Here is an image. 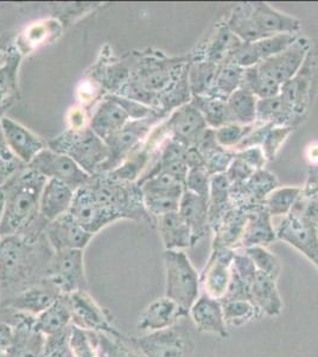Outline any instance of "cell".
Listing matches in <instances>:
<instances>
[{
  "instance_id": "cell-1",
  "label": "cell",
  "mask_w": 318,
  "mask_h": 357,
  "mask_svg": "<svg viewBox=\"0 0 318 357\" xmlns=\"http://www.w3.org/2000/svg\"><path fill=\"white\" fill-rule=\"evenodd\" d=\"M45 178L30 171L17 175L5 187L4 210L0 220V236H13L33 220L40 207Z\"/></svg>"
},
{
  "instance_id": "cell-2",
  "label": "cell",
  "mask_w": 318,
  "mask_h": 357,
  "mask_svg": "<svg viewBox=\"0 0 318 357\" xmlns=\"http://www.w3.org/2000/svg\"><path fill=\"white\" fill-rule=\"evenodd\" d=\"M50 149L67 155L89 175L101 171L109 158V149L100 137L90 129L70 131L50 143Z\"/></svg>"
},
{
  "instance_id": "cell-3",
  "label": "cell",
  "mask_w": 318,
  "mask_h": 357,
  "mask_svg": "<svg viewBox=\"0 0 318 357\" xmlns=\"http://www.w3.org/2000/svg\"><path fill=\"white\" fill-rule=\"evenodd\" d=\"M198 272L195 271L188 256L180 250L166 252V296L177 303L182 309L189 312L193 303L198 301Z\"/></svg>"
},
{
  "instance_id": "cell-4",
  "label": "cell",
  "mask_w": 318,
  "mask_h": 357,
  "mask_svg": "<svg viewBox=\"0 0 318 357\" xmlns=\"http://www.w3.org/2000/svg\"><path fill=\"white\" fill-rule=\"evenodd\" d=\"M150 110L139 102L124 97H109L102 102L90 121V130L104 142L117 134L127 123L129 118L144 119Z\"/></svg>"
},
{
  "instance_id": "cell-5",
  "label": "cell",
  "mask_w": 318,
  "mask_h": 357,
  "mask_svg": "<svg viewBox=\"0 0 318 357\" xmlns=\"http://www.w3.org/2000/svg\"><path fill=\"white\" fill-rule=\"evenodd\" d=\"M30 165V169L50 180L63 183L77 192L88 183L90 175L86 173L73 158L57 151L43 149L36 155Z\"/></svg>"
},
{
  "instance_id": "cell-6",
  "label": "cell",
  "mask_w": 318,
  "mask_h": 357,
  "mask_svg": "<svg viewBox=\"0 0 318 357\" xmlns=\"http://www.w3.org/2000/svg\"><path fill=\"white\" fill-rule=\"evenodd\" d=\"M133 343L145 357H186L193 350L190 333L177 325L136 338Z\"/></svg>"
},
{
  "instance_id": "cell-7",
  "label": "cell",
  "mask_w": 318,
  "mask_h": 357,
  "mask_svg": "<svg viewBox=\"0 0 318 357\" xmlns=\"http://www.w3.org/2000/svg\"><path fill=\"white\" fill-rule=\"evenodd\" d=\"M50 279L62 296L87 291L84 250L68 249L55 252L50 267Z\"/></svg>"
},
{
  "instance_id": "cell-8",
  "label": "cell",
  "mask_w": 318,
  "mask_h": 357,
  "mask_svg": "<svg viewBox=\"0 0 318 357\" xmlns=\"http://www.w3.org/2000/svg\"><path fill=\"white\" fill-rule=\"evenodd\" d=\"M276 236L302 252L318 269V231L314 220L290 212L279 225Z\"/></svg>"
},
{
  "instance_id": "cell-9",
  "label": "cell",
  "mask_w": 318,
  "mask_h": 357,
  "mask_svg": "<svg viewBox=\"0 0 318 357\" xmlns=\"http://www.w3.org/2000/svg\"><path fill=\"white\" fill-rule=\"evenodd\" d=\"M310 42L306 38H297L289 48L282 53L266 59L257 65L259 70L265 74L279 85H285L286 82L294 79L299 69L302 68L306 55L309 54Z\"/></svg>"
},
{
  "instance_id": "cell-10",
  "label": "cell",
  "mask_w": 318,
  "mask_h": 357,
  "mask_svg": "<svg viewBox=\"0 0 318 357\" xmlns=\"http://www.w3.org/2000/svg\"><path fill=\"white\" fill-rule=\"evenodd\" d=\"M68 213L79 225L84 227L86 231L90 232L92 235L113 220H118L112 212L109 211L97 202L93 192L89 190L87 185L75 192L73 203Z\"/></svg>"
},
{
  "instance_id": "cell-11",
  "label": "cell",
  "mask_w": 318,
  "mask_h": 357,
  "mask_svg": "<svg viewBox=\"0 0 318 357\" xmlns=\"http://www.w3.org/2000/svg\"><path fill=\"white\" fill-rule=\"evenodd\" d=\"M67 296L73 318L80 319L82 328L94 330L97 333H109L113 337H119L117 330L111 326L109 317L101 309L87 291L72 293Z\"/></svg>"
},
{
  "instance_id": "cell-12",
  "label": "cell",
  "mask_w": 318,
  "mask_h": 357,
  "mask_svg": "<svg viewBox=\"0 0 318 357\" xmlns=\"http://www.w3.org/2000/svg\"><path fill=\"white\" fill-rule=\"evenodd\" d=\"M173 131V139L186 148L196 146L198 139L207 130V123L201 112L193 102L181 106L168 123Z\"/></svg>"
},
{
  "instance_id": "cell-13",
  "label": "cell",
  "mask_w": 318,
  "mask_h": 357,
  "mask_svg": "<svg viewBox=\"0 0 318 357\" xmlns=\"http://www.w3.org/2000/svg\"><path fill=\"white\" fill-rule=\"evenodd\" d=\"M47 235L56 252L68 249L84 250L93 237L90 232L86 231L84 227L79 225L69 213L61 215L49 224Z\"/></svg>"
},
{
  "instance_id": "cell-14",
  "label": "cell",
  "mask_w": 318,
  "mask_h": 357,
  "mask_svg": "<svg viewBox=\"0 0 318 357\" xmlns=\"http://www.w3.org/2000/svg\"><path fill=\"white\" fill-rule=\"evenodd\" d=\"M188 314L186 310L166 296L158 298L146 306L138 318L137 328L143 331H159L176 325Z\"/></svg>"
},
{
  "instance_id": "cell-15",
  "label": "cell",
  "mask_w": 318,
  "mask_h": 357,
  "mask_svg": "<svg viewBox=\"0 0 318 357\" xmlns=\"http://www.w3.org/2000/svg\"><path fill=\"white\" fill-rule=\"evenodd\" d=\"M149 128L150 123L149 121H146V118L134 119L107 139L105 143L109 146V158L101 168V171H109L116 168L118 163L120 162L121 158H125V155L129 154L131 149L137 146L141 138L145 136Z\"/></svg>"
},
{
  "instance_id": "cell-16",
  "label": "cell",
  "mask_w": 318,
  "mask_h": 357,
  "mask_svg": "<svg viewBox=\"0 0 318 357\" xmlns=\"http://www.w3.org/2000/svg\"><path fill=\"white\" fill-rule=\"evenodd\" d=\"M233 252L228 248L215 249L209 266L203 275L207 296L221 301L227 293L230 281V267L233 262Z\"/></svg>"
},
{
  "instance_id": "cell-17",
  "label": "cell",
  "mask_w": 318,
  "mask_h": 357,
  "mask_svg": "<svg viewBox=\"0 0 318 357\" xmlns=\"http://www.w3.org/2000/svg\"><path fill=\"white\" fill-rule=\"evenodd\" d=\"M252 17L264 38L282 33H297L301 30V22L279 13L266 3H252Z\"/></svg>"
},
{
  "instance_id": "cell-18",
  "label": "cell",
  "mask_w": 318,
  "mask_h": 357,
  "mask_svg": "<svg viewBox=\"0 0 318 357\" xmlns=\"http://www.w3.org/2000/svg\"><path fill=\"white\" fill-rule=\"evenodd\" d=\"M177 62L157 61V60H146L141 62L136 69L133 84L141 86V89L159 94L171 87L173 73L177 67Z\"/></svg>"
},
{
  "instance_id": "cell-19",
  "label": "cell",
  "mask_w": 318,
  "mask_h": 357,
  "mask_svg": "<svg viewBox=\"0 0 318 357\" xmlns=\"http://www.w3.org/2000/svg\"><path fill=\"white\" fill-rule=\"evenodd\" d=\"M1 129L6 144L24 162H31L36 155L45 149L40 138L10 118L1 119Z\"/></svg>"
},
{
  "instance_id": "cell-20",
  "label": "cell",
  "mask_w": 318,
  "mask_h": 357,
  "mask_svg": "<svg viewBox=\"0 0 318 357\" xmlns=\"http://www.w3.org/2000/svg\"><path fill=\"white\" fill-rule=\"evenodd\" d=\"M190 312L198 331L215 333L222 338L228 336L221 301L205 294L193 303Z\"/></svg>"
},
{
  "instance_id": "cell-21",
  "label": "cell",
  "mask_w": 318,
  "mask_h": 357,
  "mask_svg": "<svg viewBox=\"0 0 318 357\" xmlns=\"http://www.w3.org/2000/svg\"><path fill=\"white\" fill-rule=\"evenodd\" d=\"M75 191L57 180H49L40 195V212L50 223L68 213Z\"/></svg>"
},
{
  "instance_id": "cell-22",
  "label": "cell",
  "mask_w": 318,
  "mask_h": 357,
  "mask_svg": "<svg viewBox=\"0 0 318 357\" xmlns=\"http://www.w3.org/2000/svg\"><path fill=\"white\" fill-rule=\"evenodd\" d=\"M209 202L203 199L193 192L184 190L180 202L178 213L186 220L191 230L193 245L198 243L206 235L207 227L209 224Z\"/></svg>"
},
{
  "instance_id": "cell-23",
  "label": "cell",
  "mask_w": 318,
  "mask_h": 357,
  "mask_svg": "<svg viewBox=\"0 0 318 357\" xmlns=\"http://www.w3.org/2000/svg\"><path fill=\"white\" fill-rule=\"evenodd\" d=\"M257 274V268L248 256L234 255L230 267V281L228 289L221 301L242 299L251 301V289L254 278Z\"/></svg>"
},
{
  "instance_id": "cell-24",
  "label": "cell",
  "mask_w": 318,
  "mask_h": 357,
  "mask_svg": "<svg viewBox=\"0 0 318 357\" xmlns=\"http://www.w3.org/2000/svg\"><path fill=\"white\" fill-rule=\"evenodd\" d=\"M158 229L166 250H180L193 245L191 230L178 212L158 217Z\"/></svg>"
},
{
  "instance_id": "cell-25",
  "label": "cell",
  "mask_w": 318,
  "mask_h": 357,
  "mask_svg": "<svg viewBox=\"0 0 318 357\" xmlns=\"http://www.w3.org/2000/svg\"><path fill=\"white\" fill-rule=\"evenodd\" d=\"M251 301L269 316H279L283 310L282 298L277 289V280L257 271L251 289Z\"/></svg>"
},
{
  "instance_id": "cell-26",
  "label": "cell",
  "mask_w": 318,
  "mask_h": 357,
  "mask_svg": "<svg viewBox=\"0 0 318 357\" xmlns=\"http://www.w3.org/2000/svg\"><path fill=\"white\" fill-rule=\"evenodd\" d=\"M72 319L73 313L67 296L61 294L51 306L38 314L35 321V329L45 337L53 336L69 328Z\"/></svg>"
},
{
  "instance_id": "cell-27",
  "label": "cell",
  "mask_w": 318,
  "mask_h": 357,
  "mask_svg": "<svg viewBox=\"0 0 318 357\" xmlns=\"http://www.w3.org/2000/svg\"><path fill=\"white\" fill-rule=\"evenodd\" d=\"M276 238L271 215L266 208H258L247 215L245 231L242 235L241 243L244 247L266 245Z\"/></svg>"
},
{
  "instance_id": "cell-28",
  "label": "cell",
  "mask_w": 318,
  "mask_h": 357,
  "mask_svg": "<svg viewBox=\"0 0 318 357\" xmlns=\"http://www.w3.org/2000/svg\"><path fill=\"white\" fill-rule=\"evenodd\" d=\"M43 333L35 329L33 325L23 323L16 330L13 343L8 348V357H42L45 338Z\"/></svg>"
},
{
  "instance_id": "cell-29",
  "label": "cell",
  "mask_w": 318,
  "mask_h": 357,
  "mask_svg": "<svg viewBox=\"0 0 318 357\" xmlns=\"http://www.w3.org/2000/svg\"><path fill=\"white\" fill-rule=\"evenodd\" d=\"M244 69L232 62H225L218 66V73L215 75L213 85L210 87L208 97L216 98L223 102L240 89Z\"/></svg>"
},
{
  "instance_id": "cell-30",
  "label": "cell",
  "mask_w": 318,
  "mask_h": 357,
  "mask_svg": "<svg viewBox=\"0 0 318 357\" xmlns=\"http://www.w3.org/2000/svg\"><path fill=\"white\" fill-rule=\"evenodd\" d=\"M227 28L245 43L259 41L264 38L255 22L253 21L252 4L250 3L239 4L234 8L232 16L227 22Z\"/></svg>"
},
{
  "instance_id": "cell-31",
  "label": "cell",
  "mask_w": 318,
  "mask_h": 357,
  "mask_svg": "<svg viewBox=\"0 0 318 357\" xmlns=\"http://www.w3.org/2000/svg\"><path fill=\"white\" fill-rule=\"evenodd\" d=\"M242 43L244 42L239 37L235 36L230 29L227 28V25L221 26L207 48L206 61L218 66L228 62L234 52Z\"/></svg>"
},
{
  "instance_id": "cell-32",
  "label": "cell",
  "mask_w": 318,
  "mask_h": 357,
  "mask_svg": "<svg viewBox=\"0 0 318 357\" xmlns=\"http://www.w3.org/2000/svg\"><path fill=\"white\" fill-rule=\"evenodd\" d=\"M57 298L58 296H55L51 291L37 286L17 294L16 298L10 303V306L23 312L38 316L48 309L49 306H51Z\"/></svg>"
},
{
  "instance_id": "cell-33",
  "label": "cell",
  "mask_w": 318,
  "mask_h": 357,
  "mask_svg": "<svg viewBox=\"0 0 318 357\" xmlns=\"http://www.w3.org/2000/svg\"><path fill=\"white\" fill-rule=\"evenodd\" d=\"M240 89L250 92L254 97L269 99L279 96L282 86L274 82L273 79L262 73L257 66H253L244 69Z\"/></svg>"
},
{
  "instance_id": "cell-34",
  "label": "cell",
  "mask_w": 318,
  "mask_h": 357,
  "mask_svg": "<svg viewBox=\"0 0 318 357\" xmlns=\"http://www.w3.org/2000/svg\"><path fill=\"white\" fill-rule=\"evenodd\" d=\"M225 102L234 124L248 126L257 119L258 100L257 97L245 89H237Z\"/></svg>"
},
{
  "instance_id": "cell-35",
  "label": "cell",
  "mask_w": 318,
  "mask_h": 357,
  "mask_svg": "<svg viewBox=\"0 0 318 357\" xmlns=\"http://www.w3.org/2000/svg\"><path fill=\"white\" fill-rule=\"evenodd\" d=\"M69 348L73 357H99V335L94 330L72 324L69 326Z\"/></svg>"
},
{
  "instance_id": "cell-36",
  "label": "cell",
  "mask_w": 318,
  "mask_h": 357,
  "mask_svg": "<svg viewBox=\"0 0 318 357\" xmlns=\"http://www.w3.org/2000/svg\"><path fill=\"white\" fill-rule=\"evenodd\" d=\"M221 301L225 325L242 326L250 321H258L264 314L262 310L251 301L232 299V301Z\"/></svg>"
},
{
  "instance_id": "cell-37",
  "label": "cell",
  "mask_w": 318,
  "mask_h": 357,
  "mask_svg": "<svg viewBox=\"0 0 318 357\" xmlns=\"http://www.w3.org/2000/svg\"><path fill=\"white\" fill-rule=\"evenodd\" d=\"M247 223V215L244 212H228L222 220L220 227L216 229L218 236L215 238V249L234 247L240 238H242Z\"/></svg>"
},
{
  "instance_id": "cell-38",
  "label": "cell",
  "mask_w": 318,
  "mask_h": 357,
  "mask_svg": "<svg viewBox=\"0 0 318 357\" xmlns=\"http://www.w3.org/2000/svg\"><path fill=\"white\" fill-rule=\"evenodd\" d=\"M193 104L201 112L207 124H209L214 129H218L227 124H233L227 102L223 100L208 96H195Z\"/></svg>"
},
{
  "instance_id": "cell-39",
  "label": "cell",
  "mask_w": 318,
  "mask_h": 357,
  "mask_svg": "<svg viewBox=\"0 0 318 357\" xmlns=\"http://www.w3.org/2000/svg\"><path fill=\"white\" fill-rule=\"evenodd\" d=\"M294 107L282 94L269 99H259L257 104V118L271 124H284L294 114Z\"/></svg>"
},
{
  "instance_id": "cell-40",
  "label": "cell",
  "mask_w": 318,
  "mask_h": 357,
  "mask_svg": "<svg viewBox=\"0 0 318 357\" xmlns=\"http://www.w3.org/2000/svg\"><path fill=\"white\" fill-rule=\"evenodd\" d=\"M183 192L184 190L143 193V202H144L146 211L157 217L166 215L170 212H178Z\"/></svg>"
},
{
  "instance_id": "cell-41",
  "label": "cell",
  "mask_w": 318,
  "mask_h": 357,
  "mask_svg": "<svg viewBox=\"0 0 318 357\" xmlns=\"http://www.w3.org/2000/svg\"><path fill=\"white\" fill-rule=\"evenodd\" d=\"M218 66L212 62L198 61L189 70V89L195 96H207L213 85Z\"/></svg>"
},
{
  "instance_id": "cell-42",
  "label": "cell",
  "mask_w": 318,
  "mask_h": 357,
  "mask_svg": "<svg viewBox=\"0 0 318 357\" xmlns=\"http://www.w3.org/2000/svg\"><path fill=\"white\" fill-rule=\"evenodd\" d=\"M297 38H299L297 33H282V35L266 37V38L251 42V43L253 45L257 56L262 62L269 57L282 53L285 49L289 48Z\"/></svg>"
},
{
  "instance_id": "cell-43",
  "label": "cell",
  "mask_w": 318,
  "mask_h": 357,
  "mask_svg": "<svg viewBox=\"0 0 318 357\" xmlns=\"http://www.w3.org/2000/svg\"><path fill=\"white\" fill-rule=\"evenodd\" d=\"M245 254L252 260L257 271L271 276L274 280H278L282 272V264L277 256L271 254L266 250L265 248L259 247V245L246 248Z\"/></svg>"
},
{
  "instance_id": "cell-44",
  "label": "cell",
  "mask_w": 318,
  "mask_h": 357,
  "mask_svg": "<svg viewBox=\"0 0 318 357\" xmlns=\"http://www.w3.org/2000/svg\"><path fill=\"white\" fill-rule=\"evenodd\" d=\"M299 188L286 187L271 193L266 200V210L271 215H283L289 213L294 208L296 200L299 199Z\"/></svg>"
},
{
  "instance_id": "cell-45",
  "label": "cell",
  "mask_w": 318,
  "mask_h": 357,
  "mask_svg": "<svg viewBox=\"0 0 318 357\" xmlns=\"http://www.w3.org/2000/svg\"><path fill=\"white\" fill-rule=\"evenodd\" d=\"M245 186L246 191L253 197V199L262 200L273 192L277 186V178L269 172L258 169L246 181Z\"/></svg>"
},
{
  "instance_id": "cell-46",
  "label": "cell",
  "mask_w": 318,
  "mask_h": 357,
  "mask_svg": "<svg viewBox=\"0 0 318 357\" xmlns=\"http://www.w3.org/2000/svg\"><path fill=\"white\" fill-rule=\"evenodd\" d=\"M186 190L209 202L210 178L206 167L189 168L186 178Z\"/></svg>"
},
{
  "instance_id": "cell-47",
  "label": "cell",
  "mask_w": 318,
  "mask_h": 357,
  "mask_svg": "<svg viewBox=\"0 0 318 357\" xmlns=\"http://www.w3.org/2000/svg\"><path fill=\"white\" fill-rule=\"evenodd\" d=\"M42 357H73L69 348V328L53 336L45 337Z\"/></svg>"
},
{
  "instance_id": "cell-48",
  "label": "cell",
  "mask_w": 318,
  "mask_h": 357,
  "mask_svg": "<svg viewBox=\"0 0 318 357\" xmlns=\"http://www.w3.org/2000/svg\"><path fill=\"white\" fill-rule=\"evenodd\" d=\"M251 128H244L240 124H227L214 131L215 139L220 146H235L250 134Z\"/></svg>"
},
{
  "instance_id": "cell-49",
  "label": "cell",
  "mask_w": 318,
  "mask_h": 357,
  "mask_svg": "<svg viewBox=\"0 0 318 357\" xmlns=\"http://www.w3.org/2000/svg\"><path fill=\"white\" fill-rule=\"evenodd\" d=\"M292 128H272L269 134L266 135L265 139L262 142V151L267 160H273L276 154L278 153L280 146L285 141L286 137L291 134Z\"/></svg>"
},
{
  "instance_id": "cell-50",
  "label": "cell",
  "mask_w": 318,
  "mask_h": 357,
  "mask_svg": "<svg viewBox=\"0 0 318 357\" xmlns=\"http://www.w3.org/2000/svg\"><path fill=\"white\" fill-rule=\"evenodd\" d=\"M100 341L101 351L107 357H145L143 354H136L134 350L129 349V347L111 341L109 337L104 333H97Z\"/></svg>"
},
{
  "instance_id": "cell-51",
  "label": "cell",
  "mask_w": 318,
  "mask_h": 357,
  "mask_svg": "<svg viewBox=\"0 0 318 357\" xmlns=\"http://www.w3.org/2000/svg\"><path fill=\"white\" fill-rule=\"evenodd\" d=\"M254 172H255L254 168L248 166L247 163L244 162L240 158H235L232 161V163H230V166L228 167L225 175H227V178L230 180V183L242 185L254 174Z\"/></svg>"
},
{
  "instance_id": "cell-52",
  "label": "cell",
  "mask_w": 318,
  "mask_h": 357,
  "mask_svg": "<svg viewBox=\"0 0 318 357\" xmlns=\"http://www.w3.org/2000/svg\"><path fill=\"white\" fill-rule=\"evenodd\" d=\"M233 161V156L222 149L215 151L210 158L206 160V169L209 175L222 174L228 169Z\"/></svg>"
},
{
  "instance_id": "cell-53",
  "label": "cell",
  "mask_w": 318,
  "mask_h": 357,
  "mask_svg": "<svg viewBox=\"0 0 318 357\" xmlns=\"http://www.w3.org/2000/svg\"><path fill=\"white\" fill-rule=\"evenodd\" d=\"M237 158H240L244 162L247 163L248 166L257 169V171L262 168L266 158L262 148H258V146H252V148L244 149L241 153L237 155Z\"/></svg>"
},
{
  "instance_id": "cell-54",
  "label": "cell",
  "mask_w": 318,
  "mask_h": 357,
  "mask_svg": "<svg viewBox=\"0 0 318 357\" xmlns=\"http://www.w3.org/2000/svg\"><path fill=\"white\" fill-rule=\"evenodd\" d=\"M5 138L4 134H3V129H0V151H6V148H5Z\"/></svg>"
},
{
  "instance_id": "cell-55",
  "label": "cell",
  "mask_w": 318,
  "mask_h": 357,
  "mask_svg": "<svg viewBox=\"0 0 318 357\" xmlns=\"http://www.w3.org/2000/svg\"><path fill=\"white\" fill-rule=\"evenodd\" d=\"M99 357H107L106 356L105 354L102 353V351H100V356Z\"/></svg>"
}]
</instances>
